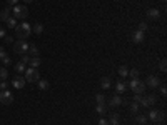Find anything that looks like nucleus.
<instances>
[{
    "label": "nucleus",
    "mask_w": 167,
    "mask_h": 125,
    "mask_svg": "<svg viewBox=\"0 0 167 125\" xmlns=\"http://www.w3.org/2000/svg\"><path fill=\"white\" fill-rule=\"evenodd\" d=\"M30 33H32L30 23H25V22L17 23V27H15V37H18V40H25L27 37H30Z\"/></svg>",
    "instance_id": "nucleus-1"
},
{
    "label": "nucleus",
    "mask_w": 167,
    "mask_h": 125,
    "mask_svg": "<svg viewBox=\"0 0 167 125\" xmlns=\"http://www.w3.org/2000/svg\"><path fill=\"white\" fill-rule=\"evenodd\" d=\"M127 87H129L130 90H134V94L142 95V94H144V90H145V84H144V82H140L139 79H132L129 84H127Z\"/></svg>",
    "instance_id": "nucleus-2"
},
{
    "label": "nucleus",
    "mask_w": 167,
    "mask_h": 125,
    "mask_svg": "<svg viewBox=\"0 0 167 125\" xmlns=\"http://www.w3.org/2000/svg\"><path fill=\"white\" fill-rule=\"evenodd\" d=\"M13 18H20V20H25V18L28 17V10H27V7H23V5H13Z\"/></svg>",
    "instance_id": "nucleus-3"
},
{
    "label": "nucleus",
    "mask_w": 167,
    "mask_h": 125,
    "mask_svg": "<svg viewBox=\"0 0 167 125\" xmlns=\"http://www.w3.org/2000/svg\"><path fill=\"white\" fill-rule=\"evenodd\" d=\"M25 80L30 82V84H33V82H38L40 80V75H38V70L37 69H27L25 70Z\"/></svg>",
    "instance_id": "nucleus-4"
},
{
    "label": "nucleus",
    "mask_w": 167,
    "mask_h": 125,
    "mask_svg": "<svg viewBox=\"0 0 167 125\" xmlns=\"http://www.w3.org/2000/svg\"><path fill=\"white\" fill-rule=\"evenodd\" d=\"M13 52H15V54H20V55H25L28 52V44L25 40L15 42V45H13Z\"/></svg>",
    "instance_id": "nucleus-5"
},
{
    "label": "nucleus",
    "mask_w": 167,
    "mask_h": 125,
    "mask_svg": "<svg viewBox=\"0 0 167 125\" xmlns=\"http://www.w3.org/2000/svg\"><path fill=\"white\" fill-rule=\"evenodd\" d=\"M147 117H149L152 122L154 123H160L162 120H164V117H165V113L162 112V110H150V113L147 115Z\"/></svg>",
    "instance_id": "nucleus-6"
},
{
    "label": "nucleus",
    "mask_w": 167,
    "mask_h": 125,
    "mask_svg": "<svg viewBox=\"0 0 167 125\" xmlns=\"http://www.w3.org/2000/svg\"><path fill=\"white\" fill-rule=\"evenodd\" d=\"M0 102L3 105H10L13 102V95H12L10 90H2V92H0Z\"/></svg>",
    "instance_id": "nucleus-7"
},
{
    "label": "nucleus",
    "mask_w": 167,
    "mask_h": 125,
    "mask_svg": "<svg viewBox=\"0 0 167 125\" xmlns=\"http://www.w3.org/2000/svg\"><path fill=\"white\" fill-rule=\"evenodd\" d=\"M155 100H157V97L155 95H142V100L139 102V105H142V107H150V105H154L155 103Z\"/></svg>",
    "instance_id": "nucleus-8"
},
{
    "label": "nucleus",
    "mask_w": 167,
    "mask_h": 125,
    "mask_svg": "<svg viewBox=\"0 0 167 125\" xmlns=\"http://www.w3.org/2000/svg\"><path fill=\"white\" fill-rule=\"evenodd\" d=\"M160 85V80H159V77H155V75H149L147 77V82H145V87H150V89H157Z\"/></svg>",
    "instance_id": "nucleus-9"
},
{
    "label": "nucleus",
    "mask_w": 167,
    "mask_h": 125,
    "mask_svg": "<svg viewBox=\"0 0 167 125\" xmlns=\"http://www.w3.org/2000/svg\"><path fill=\"white\" fill-rule=\"evenodd\" d=\"M130 40L134 42V44H142V42H144V32H140V30L132 32L130 33Z\"/></svg>",
    "instance_id": "nucleus-10"
},
{
    "label": "nucleus",
    "mask_w": 167,
    "mask_h": 125,
    "mask_svg": "<svg viewBox=\"0 0 167 125\" xmlns=\"http://www.w3.org/2000/svg\"><path fill=\"white\" fill-rule=\"evenodd\" d=\"M25 84H27V80L23 79V77H15V79L12 80V85L15 89H23V85H25Z\"/></svg>",
    "instance_id": "nucleus-11"
},
{
    "label": "nucleus",
    "mask_w": 167,
    "mask_h": 125,
    "mask_svg": "<svg viewBox=\"0 0 167 125\" xmlns=\"http://www.w3.org/2000/svg\"><path fill=\"white\" fill-rule=\"evenodd\" d=\"M110 84H112L110 77H102V79H100V87L104 89V90H109L110 89Z\"/></svg>",
    "instance_id": "nucleus-12"
},
{
    "label": "nucleus",
    "mask_w": 167,
    "mask_h": 125,
    "mask_svg": "<svg viewBox=\"0 0 167 125\" xmlns=\"http://www.w3.org/2000/svg\"><path fill=\"white\" fill-rule=\"evenodd\" d=\"M10 8H3V10L2 12H0V20H2V22H7L8 20V18H10Z\"/></svg>",
    "instance_id": "nucleus-13"
},
{
    "label": "nucleus",
    "mask_w": 167,
    "mask_h": 125,
    "mask_svg": "<svg viewBox=\"0 0 167 125\" xmlns=\"http://www.w3.org/2000/svg\"><path fill=\"white\" fill-rule=\"evenodd\" d=\"M147 17H149V18H159L160 12L157 10V8H149V10H147Z\"/></svg>",
    "instance_id": "nucleus-14"
},
{
    "label": "nucleus",
    "mask_w": 167,
    "mask_h": 125,
    "mask_svg": "<svg viewBox=\"0 0 167 125\" xmlns=\"http://www.w3.org/2000/svg\"><path fill=\"white\" fill-rule=\"evenodd\" d=\"M125 89H127V84H125V82H117V84H115L117 94H124V92H125Z\"/></svg>",
    "instance_id": "nucleus-15"
},
{
    "label": "nucleus",
    "mask_w": 167,
    "mask_h": 125,
    "mask_svg": "<svg viewBox=\"0 0 167 125\" xmlns=\"http://www.w3.org/2000/svg\"><path fill=\"white\" fill-rule=\"evenodd\" d=\"M28 64H30V67H32V69H37V67H38V65L42 64V60L38 59V57H32V59H30V62H28Z\"/></svg>",
    "instance_id": "nucleus-16"
},
{
    "label": "nucleus",
    "mask_w": 167,
    "mask_h": 125,
    "mask_svg": "<svg viewBox=\"0 0 167 125\" xmlns=\"http://www.w3.org/2000/svg\"><path fill=\"white\" fill-rule=\"evenodd\" d=\"M25 70H27V67H25L23 62H18V64H15V72H17V74H22V72H25Z\"/></svg>",
    "instance_id": "nucleus-17"
},
{
    "label": "nucleus",
    "mask_w": 167,
    "mask_h": 125,
    "mask_svg": "<svg viewBox=\"0 0 167 125\" xmlns=\"http://www.w3.org/2000/svg\"><path fill=\"white\" fill-rule=\"evenodd\" d=\"M28 54H30L32 57H38V49H37V45H28Z\"/></svg>",
    "instance_id": "nucleus-18"
},
{
    "label": "nucleus",
    "mask_w": 167,
    "mask_h": 125,
    "mask_svg": "<svg viewBox=\"0 0 167 125\" xmlns=\"http://www.w3.org/2000/svg\"><path fill=\"white\" fill-rule=\"evenodd\" d=\"M122 103V99L119 97V94L115 95V97H112V100H110V105L112 107H117V105H120Z\"/></svg>",
    "instance_id": "nucleus-19"
},
{
    "label": "nucleus",
    "mask_w": 167,
    "mask_h": 125,
    "mask_svg": "<svg viewBox=\"0 0 167 125\" xmlns=\"http://www.w3.org/2000/svg\"><path fill=\"white\" fill-rule=\"evenodd\" d=\"M7 77H8V72L5 67H0V82H3V80H7Z\"/></svg>",
    "instance_id": "nucleus-20"
},
{
    "label": "nucleus",
    "mask_w": 167,
    "mask_h": 125,
    "mask_svg": "<svg viewBox=\"0 0 167 125\" xmlns=\"http://www.w3.org/2000/svg\"><path fill=\"white\" fill-rule=\"evenodd\" d=\"M127 74H129V69H127L125 65H120V67H119V75L122 77V79H125Z\"/></svg>",
    "instance_id": "nucleus-21"
},
{
    "label": "nucleus",
    "mask_w": 167,
    "mask_h": 125,
    "mask_svg": "<svg viewBox=\"0 0 167 125\" xmlns=\"http://www.w3.org/2000/svg\"><path fill=\"white\" fill-rule=\"evenodd\" d=\"M32 30H33V32H35V33H37V35H40V33L43 32V25H42V23H35V25H33V27H32Z\"/></svg>",
    "instance_id": "nucleus-22"
},
{
    "label": "nucleus",
    "mask_w": 167,
    "mask_h": 125,
    "mask_svg": "<svg viewBox=\"0 0 167 125\" xmlns=\"http://www.w3.org/2000/svg\"><path fill=\"white\" fill-rule=\"evenodd\" d=\"M48 87H50V84L47 80H38V89L40 90H47Z\"/></svg>",
    "instance_id": "nucleus-23"
},
{
    "label": "nucleus",
    "mask_w": 167,
    "mask_h": 125,
    "mask_svg": "<svg viewBox=\"0 0 167 125\" xmlns=\"http://www.w3.org/2000/svg\"><path fill=\"white\" fill-rule=\"evenodd\" d=\"M7 25L10 27V28H15V27H17V18H13V17L8 18V20H7Z\"/></svg>",
    "instance_id": "nucleus-24"
},
{
    "label": "nucleus",
    "mask_w": 167,
    "mask_h": 125,
    "mask_svg": "<svg viewBox=\"0 0 167 125\" xmlns=\"http://www.w3.org/2000/svg\"><path fill=\"white\" fill-rule=\"evenodd\" d=\"M95 100H97V105H104V103H105V97H104V95H102V94H99V95H97V97H95Z\"/></svg>",
    "instance_id": "nucleus-25"
},
{
    "label": "nucleus",
    "mask_w": 167,
    "mask_h": 125,
    "mask_svg": "<svg viewBox=\"0 0 167 125\" xmlns=\"http://www.w3.org/2000/svg\"><path fill=\"white\" fill-rule=\"evenodd\" d=\"M127 77H132V79H137V77H139V70H137V69H132V70H129V74H127Z\"/></svg>",
    "instance_id": "nucleus-26"
},
{
    "label": "nucleus",
    "mask_w": 167,
    "mask_h": 125,
    "mask_svg": "<svg viewBox=\"0 0 167 125\" xmlns=\"http://www.w3.org/2000/svg\"><path fill=\"white\" fill-rule=\"evenodd\" d=\"M139 107H140L139 103H135V102H130V112L137 113V112H139Z\"/></svg>",
    "instance_id": "nucleus-27"
},
{
    "label": "nucleus",
    "mask_w": 167,
    "mask_h": 125,
    "mask_svg": "<svg viewBox=\"0 0 167 125\" xmlns=\"http://www.w3.org/2000/svg\"><path fill=\"white\" fill-rule=\"evenodd\" d=\"M110 123H119V113H112V115H110L109 125H110Z\"/></svg>",
    "instance_id": "nucleus-28"
},
{
    "label": "nucleus",
    "mask_w": 167,
    "mask_h": 125,
    "mask_svg": "<svg viewBox=\"0 0 167 125\" xmlns=\"http://www.w3.org/2000/svg\"><path fill=\"white\" fill-rule=\"evenodd\" d=\"M165 64H167V60H165V59H162V60L159 62V67H160V70H162V72H165V70H167V65H165Z\"/></svg>",
    "instance_id": "nucleus-29"
},
{
    "label": "nucleus",
    "mask_w": 167,
    "mask_h": 125,
    "mask_svg": "<svg viewBox=\"0 0 167 125\" xmlns=\"http://www.w3.org/2000/svg\"><path fill=\"white\" fill-rule=\"evenodd\" d=\"M137 122H139V123H144L145 125V122H147V117H145V115H137Z\"/></svg>",
    "instance_id": "nucleus-30"
},
{
    "label": "nucleus",
    "mask_w": 167,
    "mask_h": 125,
    "mask_svg": "<svg viewBox=\"0 0 167 125\" xmlns=\"http://www.w3.org/2000/svg\"><path fill=\"white\" fill-rule=\"evenodd\" d=\"M97 113L104 115L105 113V105H97Z\"/></svg>",
    "instance_id": "nucleus-31"
},
{
    "label": "nucleus",
    "mask_w": 167,
    "mask_h": 125,
    "mask_svg": "<svg viewBox=\"0 0 167 125\" xmlns=\"http://www.w3.org/2000/svg\"><path fill=\"white\" fill-rule=\"evenodd\" d=\"M7 89H8V84H7V82H5V80L0 82V90H7Z\"/></svg>",
    "instance_id": "nucleus-32"
},
{
    "label": "nucleus",
    "mask_w": 167,
    "mask_h": 125,
    "mask_svg": "<svg viewBox=\"0 0 167 125\" xmlns=\"http://www.w3.org/2000/svg\"><path fill=\"white\" fill-rule=\"evenodd\" d=\"M140 100H142V95H139V94H135V95H134V100H132V102L139 103V102H140Z\"/></svg>",
    "instance_id": "nucleus-33"
},
{
    "label": "nucleus",
    "mask_w": 167,
    "mask_h": 125,
    "mask_svg": "<svg viewBox=\"0 0 167 125\" xmlns=\"http://www.w3.org/2000/svg\"><path fill=\"white\" fill-rule=\"evenodd\" d=\"M139 30H140V32H145V30H147V23H145V22H142L140 25H139Z\"/></svg>",
    "instance_id": "nucleus-34"
},
{
    "label": "nucleus",
    "mask_w": 167,
    "mask_h": 125,
    "mask_svg": "<svg viewBox=\"0 0 167 125\" xmlns=\"http://www.w3.org/2000/svg\"><path fill=\"white\" fill-rule=\"evenodd\" d=\"M159 90H160V94L164 95V97L167 95V87H165V85H160V89H159Z\"/></svg>",
    "instance_id": "nucleus-35"
},
{
    "label": "nucleus",
    "mask_w": 167,
    "mask_h": 125,
    "mask_svg": "<svg viewBox=\"0 0 167 125\" xmlns=\"http://www.w3.org/2000/svg\"><path fill=\"white\" fill-rule=\"evenodd\" d=\"M5 57H8V55H7V52L2 49V50H0V60H3V59H5Z\"/></svg>",
    "instance_id": "nucleus-36"
},
{
    "label": "nucleus",
    "mask_w": 167,
    "mask_h": 125,
    "mask_svg": "<svg viewBox=\"0 0 167 125\" xmlns=\"http://www.w3.org/2000/svg\"><path fill=\"white\" fill-rule=\"evenodd\" d=\"M20 62H23V64H25V65H27V64H28V62H30V59H28V57H27V55H22V60H20Z\"/></svg>",
    "instance_id": "nucleus-37"
},
{
    "label": "nucleus",
    "mask_w": 167,
    "mask_h": 125,
    "mask_svg": "<svg viewBox=\"0 0 167 125\" xmlns=\"http://www.w3.org/2000/svg\"><path fill=\"white\" fill-rule=\"evenodd\" d=\"M99 125H109V122H107L105 118H100V120H99Z\"/></svg>",
    "instance_id": "nucleus-38"
},
{
    "label": "nucleus",
    "mask_w": 167,
    "mask_h": 125,
    "mask_svg": "<svg viewBox=\"0 0 167 125\" xmlns=\"http://www.w3.org/2000/svg\"><path fill=\"white\" fill-rule=\"evenodd\" d=\"M3 40H5L7 44H12V40H13V38H12V37H7V35H5V37H3Z\"/></svg>",
    "instance_id": "nucleus-39"
},
{
    "label": "nucleus",
    "mask_w": 167,
    "mask_h": 125,
    "mask_svg": "<svg viewBox=\"0 0 167 125\" xmlns=\"http://www.w3.org/2000/svg\"><path fill=\"white\" fill-rule=\"evenodd\" d=\"M2 62H3V64H5V65H10V64H12V62H10V59H8V57H5V59H3Z\"/></svg>",
    "instance_id": "nucleus-40"
},
{
    "label": "nucleus",
    "mask_w": 167,
    "mask_h": 125,
    "mask_svg": "<svg viewBox=\"0 0 167 125\" xmlns=\"http://www.w3.org/2000/svg\"><path fill=\"white\" fill-rule=\"evenodd\" d=\"M7 2H8V5H17L18 0H7Z\"/></svg>",
    "instance_id": "nucleus-41"
},
{
    "label": "nucleus",
    "mask_w": 167,
    "mask_h": 125,
    "mask_svg": "<svg viewBox=\"0 0 167 125\" xmlns=\"http://www.w3.org/2000/svg\"><path fill=\"white\" fill-rule=\"evenodd\" d=\"M7 35V33H5V30H3V28L2 27H0V38H3V37H5Z\"/></svg>",
    "instance_id": "nucleus-42"
},
{
    "label": "nucleus",
    "mask_w": 167,
    "mask_h": 125,
    "mask_svg": "<svg viewBox=\"0 0 167 125\" xmlns=\"http://www.w3.org/2000/svg\"><path fill=\"white\" fill-rule=\"evenodd\" d=\"M23 2H27V3H30V2H33V0H23Z\"/></svg>",
    "instance_id": "nucleus-43"
},
{
    "label": "nucleus",
    "mask_w": 167,
    "mask_h": 125,
    "mask_svg": "<svg viewBox=\"0 0 167 125\" xmlns=\"http://www.w3.org/2000/svg\"><path fill=\"white\" fill-rule=\"evenodd\" d=\"M110 125H120V123H110Z\"/></svg>",
    "instance_id": "nucleus-44"
},
{
    "label": "nucleus",
    "mask_w": 167,
    "mask_h": 125,
    "mask_svg": "<svg viewBox=\"0 0 167 125\" xmlns=\"http://www.w3.org/2000/svg\"><path fill=\"white\" fill-rule=\"evenodd\" d=\"M154 125H160V123H154Z\"/></svg>",
    "instance_id": "nucleus-45"
},
{
    "label": "nucleus",
    "mask_w": 167,
    "mask_h": 125,
    "mask_svg": "<svg viewBox=\"0 0 167 125\" xmlns=\"http://www.w3.org/2000/svg\"><path fill=\"white\" fill-rule=\"evenodd\" d=\"M0 50H2V47H0Z\"/></svg>",
    "instance_id": "nucleus-46"
}]
</instances>
